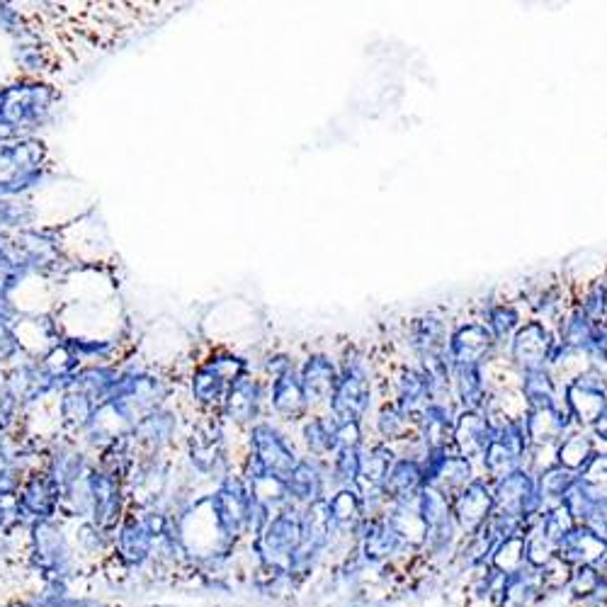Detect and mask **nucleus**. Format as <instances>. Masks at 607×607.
Returning a JSON list of instances; mask_svg holds the SVG:
<instances>
[{"mask_svg": "<svg viewBox=\"0 0 607 607\" xmlns=\"http://www.w3.org/2000/svg\"><path fill=\"white\" fill-rule=\"evenodd\" d=\"M304 438L316 457H326L336 452V445H333V418L311 416V421L304 425Z\"/></svg>", "mask_w": 607, "mask_h": 607, "instance_id": "nucleus-18", "label": "nucleus"}, {"mask_svg": "<svg viewBox=\"0 0 607 607\" xmlns=\"http://www.w3.org/2000/svg\"><path fill=\"white\" fill-rule=\"evenodd\" d=\"M496 345V338L491 336L486 323H464L447 338V365H450V370H457V367H484L491 360Z\"/></svg>", "mask_w": 607, "mask_h": 607, "instance_id": "nucleus-2", "label": "nucleus"}, {"mask_svg": "<svg viewBox=\"0 0 607 607\" xmlns=\"http://www.w3.org/2000/svg\"><path fill=\"white\" fill-rule=\"evenodd\" d=\"M523 428L527 435V445L544 447V445H559L566 433H571L574 421L566 413L564 406L554 408H537V411H525Z\"/></svg>", "mask_w": 607, "mask_h": 607, "instance_id": "nucleus-5", "label": "nucleus"}, {"mask_svg": "<svg viewBox=\"0 0 607 607\" xmlns=\"http://www.w3.org/2000/svg\"><path fill=\"white\" fill-rule=\"evenodd\" d=\"M598 326L600 323H593L576 306V309L566 316V321L561 323L559 343H564L566 348L576 350V353H583V350L588 348V343L595 338V333H598Z\"/></svg>", "mask_w": 607, "mask_h": 607, "instance_id": "nucleus-15", "label": "nucleus"}, {"mask_svg": "<svg viewBox=\"0 0 607 607\" xmlns=\"http://www.w3.org/2000/svg\"><path fill=\"white\" fill-rule=\"evenodd\" d=\"M481 457H484L486 469H489L491 474H498V472H501V469H508L510 464H513L515 459H518V457L513 455V452L508 450L506 445H501V442H498L496 438H493L489 442V447H486L484 455H481Z\"/></svg>", "mask_w": 607, "mask_h": 607, "instance_id": "nucleus-21", "label": "nucleus"}, {"mask_svg": "<svg viewBox=\"0 0 607 607\" xmlns=\"http://www.w3.org/2000/svg\"><path fill=\"white\" fill-rule=\"evenodd\" d=\"M520 391L527 411H537V408H554L559 406L557 382H554L552 372L549 370H535L523 372V382H520Z\"/></svg>", "mask_w": 607, "mask_h": 607, "instance_id": "nucleus-11", "label": "nucleus"}, {"mask_svg": "<svg viewBox=\"0 0 607 607\" xmlns=\"http://www.w3.org/2000/svg\"><path fill=\"white\" fill-rule=\"evenodd\" d=\"M338 379H340V372L331 357L311 355L302 370V379H299L309 406L328 404L333 396V391H336V387H338Z\"/></svg>", "mask_w": 607, "mask_h": 607, "instance_id": "nucleus-7", "label": "nucleus"}, {"mask_svg": "<svg viewBox=\"0 0 607 607\" xmlns=\"http://www.w3.org/2000/svg\"><path fill=\"white\" fill-rule=\"evenodd\" d=\"M588 433L593 435V440H603L607 442V406L600 411V416L595 418L591 428H588Z\"/></svg>", "mask_w": 607, "mask_h": 607, "instance_id": "nucleus-22", "label": "nucleus"}, {"mask_svg": "<svg viewBox=\"0 0 607 607\" xmlns=\"http://www.w3.org/2000/svg\"><path fill=\"white\" fill-rule=\"evenodd\" d=\"M455 430V413L447 404H428L416 421V438H421L428 450H445L452 442Z\"/></svg>", "mask_w": 607, "mask_h": 607, "instance_id": "nucleus-8", "label": "nucleus"}, {"mask_svg": "<svg viewBox=\"0 0 607 607\" xmlns=\"http://www.w3.org/2000/svg\"><path fill=\"white\" fill-rule=\"evenodd\" d=\"M275 396H277L275 399L277 411L285 413L289 421H297V418H302L306 413V408H309V401H306L302 382H299L292 372L282 374V377L277 379Z\"/></svg>", "mask_w": 607, "mask_h": 607, "instance_id": "nucleus-14", "label": "nucleus"}, {"mask_svg": "<svg viewBox=\"0 0 607 607\" xmlns=\"http://www.w3.org/2000/svg\"><path fill=\"white\" fill-rule=\"evenodd\" d=\"M578 309L593 323L607 321V282H593V285L586 289V294H583Z\"/></svg>", "mask_w": 607, "mask_h": 607, "instance_id": "nucleus-19", "label": "nucleus"}, {"mask_svg": "<svg viewBox=\"0 0 607 607\" xmlns=\"http://www.w3.org/2000/svg\"><path fill=\"white\" fill-rule=\"evenodd\" d=\"M333 445L340 450H360L362 423H338L333 421Z\"/></svg>", "mask_w": 607, "mask_h": 607, "instance_id": "nucleus-20", "label": "nucleus"}, {"mask_svg": "<svg viewBox=\"0 0 607 607\" xmlns=\"http://www.w3.org/2000/svg\"><path fill=\"white\" fill-rule=\"evenodd\" d=\"M377 433L387 442L416 438V421H411V418L391 401V404H384L382 411H379Z\"/></svg>", "mask_w": 607, "mask_h": 607, "instance_id": "nucleus-16", "label": "nucleus"}, {"mask_svg": "<svg viewBox=\"0 0 607 607\" xmlns=\"http://www.w3.org/2000/svg\"><path fill=\"white\" fill-rule=\"evenodd\" d=\"M607 406V377L595 372L576 374L564 389V408L578 428H591L600 411Z\"/></svg>", "mask_w": 607, "mask_h": 607, "instance_id": "nucleus-1", "label": "nucleus"}, {"mask_svg": "<svg viewBox=\"0 0 607 607\" xmlns=\"http://www.w3.org/2000/svg\"><path fill=\"white\" fill-rule=\"evenodd\" d=\"M554 343H557V338L544 326V321H525L523 326L515 331V336L510 338V362L518 367L520 374L547 370Z\"/></svg>", "mask_w": 607, "mask_h": 607, "instance_id": "nucleus-3", "label": "nucleus"}, {"mask_svg": "<svg viewBox=\"0 0 607 607\" xmlns=\"http://www.w3.org/2000/svg\"><path fill=\"white\" fill-rule=\"evenodd\" d=\"M496 438V430L486 413L481 411H462L455 416V430H452V442L457 445V450L462 452V457H474L484 455V450L489 447V442Z\"/></svg>", "mask_w": 607, "mask_h": 607, "instance_id": "nucleus-6", "label": "nucleus"}, {"mask_svg": "<svg viewBox=\"0 0 607 607\" xmlns=\"http://www.w3.org/2000/svg\"><path fill=\"white\" fill-rule=\"evenodd\" d=\"M394 404L399 406L411 421H418V418H421V413L430 404L428 384H425L421 370H408V367L406 370H401L399 379H396Z\"/></svg>", "mask_w": 607, "mask_h": 607, "instance_id": "nucleus-9", "label": "nucleus"}, {"mask_svg": "<svg viewBox=\"0 0 607 607\" xmlns=\"http://www.w3.org/2000/svg\"><path fill=\"white\" fill-rule=\"evenodd\" d=\"M593 455H595L593 435L588 433V430H583V428L566 433L564 440H561L559 447H557L559 464L566 469L586 467V464L591 462Z\"/></svg>", "mask_w": 607, "mask_h": 607, "instance_id": "nucleus-13", "label": "nucleus"}, {"mask_svg": "<svg viewBox=\"0 0 607 607\" xmlns=\"http://www.w3.org/2000/svg\"><path fill=\"white\" fill-rule=\"evenodd\" d=\"M452 389L462 404V411H481L489 404V389H486L484 370L481 367H457L452 370Z\"/></svg>", "mask_w": 607, "mask_h": 607, "instance_id": "nucleus-10", "label": "nucleus"}, {"mask_svg": "<svg viewBox=\"0 0 607 607\" xmlns=\"http://www.w3.org/2000/svg\"><path fill=\"white\" fill-rule=\"evenodd\" d=\"M523 326V321H520V311L515 309L513 304H496L493 309H489V314H486V328L491 331V336L496 338V343H503V340H508L515 336V331Z\"/></svg>", "mask_w": 607, "mask_h": 607, "instance_id": "nucleus-17", "label": "nucleus"}, {"mask_svg": "<svg viewBox=\"0 0 607 607\" xmlns=\"http://www.w3.org/2000/svg\"><path fill=\"white\" fill-rule=\"evenodd\" d=\"M372 406V374H348L340 372L338 387L333 391L328 408L333 421L338 423H362Z\"/></svg>", "mask_w": 607, "mask_h": 607, "instance_id": "nucleus-4", "label": "nucleus"}, {"mask_svg": "<svg viewBox=\"0 0 607 607\" xmlns=\"http://www.w3.org/2000/svg\"><path fill=\"white\" fill-rule=\"evenodd\" d=\"M447 331L445 323L435 316H425L413 323L411 331V345L416 350L418 357H433V355H445L447 345Z\"/></svg>", "mask_w": 607, "mask_h": 607, "instance_id": "nucleus-12", "label": "nucleus"}]
</instances>
